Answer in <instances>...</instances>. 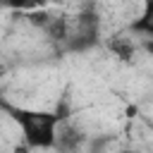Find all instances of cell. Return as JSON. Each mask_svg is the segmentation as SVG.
I'll use <instances>...</instances> for the list:
<instances>
[{
    "mask_svg": "<svg viewBox=\"0 0 153 153\" xmlns=\"http://www.w3.org/2000/svg\"><path fill=\"white\" fill-rule=\"evenodd\" d=\"M10 117L22 129V136L26 141V148H53L57 146V134L62 120L57 112L48 110H31V108H10L5 105Z\"/></svg>",
    "mask_w": 153,
    "mask_h": 153,
    "instance_id": "1",
    "label": "cell"
},
{
    "mask_svg": "<svg viewBox=\"0 0 153 153\" xmlns=\"http://www.w3.org/2000/svg\"><path fill=\"white\" fill-rule=\"evenodd\" d=\"M96 43H98V17L93 12L91 14H81L76 36L69 41V50H88Z\"/></svg>",
    "mask_w": 153,
    "mask_h": 153,
    "instance_id": "2",
    "label": "cell"
},
{
    "mask_svg": "<svg viewBox=\"0 0 153 153\" xmlns=\"http://www.w3.org/2000/svg\"><path fill=\"white\" fill-rule=\"evenodd\" d=\"M129 29H131L134 33L143 36V38H151V36H153V0H143L141 14L131 22Z\"/></svg>",
    "mask_w": 153,
    "mask_h": 153,
    "instance_id": "3",
    "label": "cell"
},
{
    "mask_svg": "<svg viewBox=\"0 0 153 153\" xmlns=\"http://www.w3.org/2000/svg\"><path fill=\"white\" fill-rule=\"evenodd\" d=\"M110 50H112L120 60H124V62H129V60L134 57V43H131L129 38H124V36H115V38L110 41Z\"/></svg>",
    "mask_w": 153,
    "mask_h": 153,
    "instance_id": "4",
    "label": "cell"
},
{
    "mask_svg": "<svg viewBox=\"0 0 153 153\" xmlns=\"http://www.w3.org/2000/svg\"><path fill=\"white\" fill-rule=\"evenodd\" d=\"M2 2L10 10H36V7H43L48 0H2Z\"/></svg>",
    "mask_w": 153,
    "mask_h": 153,
    "instance_id": "5",
    "label": "cell"
},
{
    "mask_svg": "<svg viewBox=\"0 0 153 153\" xmlns=\"http://www.w3.org/2000/svg\"><path fill=\"white\" fill-rule=\"evenodd\" d=\"M143 50L153 55V36H151V38H143Z\"/></svg>",
    "mask_w": 153,
    "mask_h": 153,
    "instance_id": "6",
    "label": "cell"
}]
</instances>
